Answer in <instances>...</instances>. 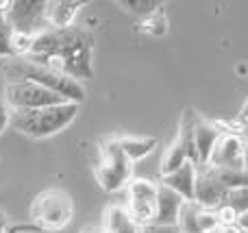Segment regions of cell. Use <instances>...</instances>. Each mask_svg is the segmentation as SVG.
Returning <instances> with one entry per match:
<instances>
[{"label":"cell","mask_w":248,"mask_h":233,"mask_svg":"<svg viewBox=\"0 0 248 233\" xmlns=\"http://www.w3.org/2000/svg\"><path fill=\"white\" fill-rule=\"evenodd\" d=\"M92 50L94 37L90 31L68 26V29H46L35 35L26 59L48 65L72 78H92Z\"/></svg>","instance_id":"1"},{"label":"cell","mask_w":248,"mask_h":233,"mask_svg":"<svg viewBox=\"0 0 248 233\" xmlns=\"http://www.w3.org/2000/svg\"><path fill=\"white\" fill-rule=\"evenodd\" d=\"M4 77H7V83L33 81V83H37V85L46 87V90L55 92V94L63 96L68 103L81 105L87 96L81 81L68 77V74L57 72V70L48 68V65L35 63V61L26 59V57H13V59H9L7 63H4Z\"/></svg>","instance_id":"2"},{"label":"cell","mask_w":248,"mask_h":233,"mask_svg":"<svg viewBox=\"0 0 248 233\" xmlns=\"http://www.w3.org/2000/svg\"><path fill=\"white\" fill-rule=\"evenodd\" d=\"M81 105L61 103L44 109H11V126L33 140L52 138L74 122Z\"/></svg>","instance_id":"3"},{"label":"cell","mask_w":248,"mask_h":233,"mask_svg":"<svg viewBox=\"0 0 248 233\" xmlns=\"http://www.w3.org/2000/svg\"><path fill=\"white\" fill-rule=\"evenodd\" d=\"M94 174L98 186L105 192H118L128 186L133 179V161L124 155L118 138H109L100 144L98 161L94 166Z\"/></svg>","instance_id":"4"},{"label":"cell","mask_w":248,"mask_h":233,"mask_svg":"<svg viewBox=\"0 0 248 233\" xmlns=\"http://www.w3.org/2000/svg\"><path fill=\"white\" fill-rule=\"evenodd\" d=\"M74 216L72 196L63 190H46L35 196L31 205V220L44 231H59Z\"/></svg>","instance_id":"5"},{"label":"cell","mask_w":248,"mask_h":233,"mask_svg":"<svg viewBox=\"0 0 248 233\" xmlns=\"http://www.w3.org/2000/svg\"><path fill=\"white\" fill-rule=\"evenodd\" d=\"M4 103L9 109H44L68 100L33 81H11L4 85Z\"/></svg>","instance_id":"6"},{"label":"cell","mask_w":248,"mask_h":233,"mask_svg":"<svg viewBox=\"0 0 248 233\" xmlns=\"http://www.w3.org/2000/svg\"><path fill=\"white\" fill-rule=\"evenodd\" d=\"M48 0H13L7 7V17L11 20L16 33L37 35L50 29L46 22Z\"/></svg>","instance_id":"7"},{"label":"cell","mask_w":248,"mask_h":233,"mask_svg":"<svg viewBox=\"0 0 248 233\" xmlns=\"http://www.w3.org/2000/svg\"><path fill=\"white\" fill-rule=\"evenodd\" d=\"M157 192L159 183H153L148 179H131L128 183V214L140 227H148L155 222Z\"/></svg>","instance_id":"8"},{"label":"cell","mask_w":248,"mask_h":233,"mask_svg":"<svg viewBox=\"0 0 248 233\" xmlns=\"http://www.w3.org/2000/svg\"><path fill=\"white\" fill-rule=\"evenodd\" d=\"M207 166L211 168H246V142L242 138V131H222Z\"/></svg>","instance_id":"9"},{"label":"cell","mask_w":248,"mask_h":233,"mask_svg":"<svg viewBox=\"0 0 248 233\" xmlns=\"http://www.w3.org/2000/svg\"><path fill=\"white\" fill-rule=\"evenodd\" d=\"M227 187L222 186L218 172L211 166H198L196 177V190H194V201L205 209H218L227 199Z\"/></svg>","instance_id":"10"},{"label":"cell","mask_w":248,"mask_h":233,"mask_svg":"<svg viewBox=\"0 0 248 233\" xmlns=\"http://www.w3.org/2000/svg\"><path fill=\"white\" fill-rule=\"evenodd\" d=\"M218 225L220 222L216 209L201 207L196 201H185L179 214V222H176L181 233H211Z\"/></svg>","instance_id":"11"},{"label":"cell","mask_w":248,"mask_h":233,"mask_svg":"<svg viewBox=\"0 0 248 233\" xmlns=\"http://www.w3.org/2000/svg\"><path fill=\"white\" fill-rule=\"evenodd\" d=\"M185 199L181 194H176L174 190L161 186L159 183V192H157V214H155V222L157 227H174L179 222V214L183 207Z\"/></svg>","instance_id":"12"},{"label":"cell","mask_w":248,"mask_h":233,"mask_svg":"<svg viewBox=\"0 0 248 233\" xmlns=\"http://www.w3.org/2000/svg\"><path fill=\"white\" fill-rule=\"evenodd\" d=\"M196 177H198V166L194 161H185L179 170L161 177V186L174 190L176 194H181L185 201H194V190H196Z\"/></svg>","instance_id":"13"},{"label":"cell","mask_w":248,"mask_h":233,"mask_svg":"<svg viewBox=\"0 0 248 233\" xmlns=\"http://www.w3.org/2000/svg\"><path fill=\"white\" fill-rule=\"evenodd\" d=\"M222 131H220L218 122H209L198 118L196 129H194V146H196V155H198V166H207L209 164L211 151H214L216 142L220 140Z\"/></svg>","instance_id":"14"},{"label":"cell","mask_w":248,"mask_h":233,"mask_svg":"<svg viewBox=\"0 0 248 233\" xmlns=\"http://www.w3.org/2000/svg\"><path fill=\"white\" fill-rule=\"evenodd\" d=\"M87 2H70V0H48L46 9V22L50 29H68L72 26L74 17H77L78 9H83Z\"/></svg>","instance_id":"15"},{"label":"cell","mask_w":248,"mask_h":233,"mask_svg":"<svg viewBox=\"0 0 248 233\" xmlns=\"http://www.w3.org/2000/svg\"><path fill=\"white\" fill-rule=\"evenodd\" d=\"M105 233H144V227H140L133 216L128 214V207L122 205H109L103 218Z\"/></svg>","instance_id":"16"},{"label":"cell","mask_w":248,"mask_h":233,"mask_svg":"<svg viewBox=\"0 0 248 233\" xmlns=\"http://www.w3.org/2000/svg\"><path fill=\"white\" fill-rule=\"evenodd\" d=\"M118 142H120V148L124 151V155L133 164L148 157L159 144L157 138H137V135H124V138H118Z\"/></svg>","instance_id":"17"},{"label":"cell","mask_w":248,"mask_h":233,"mask_svg":"<svg viewBox=\"0 0 248 233\" xmlns=\"http://www.w3.org/2000/svg\"><path fill=\"white\" fill-rule=\"evenodd\" d=\"M185 161H189L187 159V153H185V148L174 140V142L166 148V153H163V157H161V168H159V170H161V177H166V174L179 170Z\"/></svg>","instance_id":"18"},{"label":"cell","mask_w":248,"mask_h":233,"mask_svg":"<svg viewBox=\"0 0 248 233\" xmlns=\"http://www.w3.org/2000/svg\"><path fill=\"white\" fill-rule=\"evenodd\" d=\"M13 39H16V29L7 17V13H0V59H13L16 57Z\"/></svg>","instance_id":"19"},{"label":"cell","mask_w":248,"mask_h":233,"mask_svg":"<svg viewBox=\"0 0 248 233\" xmlns=\"http://www.w3.org/2000/svg\"><path fill=\"white\" fill-rule=\"evenodd\" d=\"M227 190L248 187V166L246 168H214Z\"/></svg>","instance_id":"20"},{"label":"cell","mask_w":248,"mask_h":233,"mask_svg":"<svg viewBox=\"0 0 248 233\" xmlns=\"http://www.w3.org/2000/svg\"><path fill=\"white\" fill-rule=\"evenodd\" d=\"M227 207H231L233 212L237 214V218L242 216V214L248 212V187H237V190H229L227 192V199H224V203Z\"/></svg>","instance_id":"21"},{"label":"cell","mask_w":248,"mask_h":233,"mask_svg":"<svg viewBox=\"0 0 248 233\" xmlns=\"http://www.w3.org/2000/svg\"><path fill=\"white\" fill-rule=\"evenodd\" d=\"M141 31L150 35H166L168 33V20L163 9H157L155 13H150L148 17H144V24H141Z\"/></svg>","instance_id":"22"},{"label":"cell","mask_w":248,"mask_h":233,"mask_svg":"<svg viewBox=\"0 0 248 233\" xmlns=\"http://www.w3.org/2000/svg\"><path fill=\"white\" fill-rule=\"evenodd\" d=\"M122 7H128V11L135 13V16L148 17L150 13H155L157 9H161L163 4L159 0H122Z\"/></svg>","instance_id":"23"},{"label":"cell","mask_w":248,"mask_h":233,"mask_svg":"<svg viewBox=\"0 0 248 233\" xmlns=\"http://www.w3.org/2000/svg\"><path fill=\"white\" fill-rule=\"evenodd\" d=\"M216 216H218L220 225H237V214L231 207H227V205H220L216 209Z\"/></svg>","instance_id":"24"},{"label":"cell","mask_w":248,"mask_h":233,"mask_svg":"<svg viewBox=\"0 0 248 233\" xmlns=\"http://www.w3.org/2000/svg\"><path fill=\"white\" fill-rule=\"evenodd\" d=\"M7 126H11V109H9V105L4 100H0V135H2V131Z\"/></svg>","instance_id":"25"},{"label":"cell","mask_w":248,"mask_h":233,"mask_svg":"<svg viewBox=\"0 0 248 233\" xmlns=\"http://www.w3.org/2000/svg\"><path fill=\"white\" fill-rule=\"evenodd\" d=\"M211 233H244L237 225H218Z\"/></svg>","instance_id":"26"},{"label":"cell","mask_w":248,"mask_h":233,"mask_svg":"<svg viewBox=\"0 0 248 233\" xmlns=\"http://www.w3.org/2000/svg\"><path fill=\"white\" fill-rule=\"evenodd\" d=\"M237 227H240L242 231H248V212L242 214V216L237 218Z\"/></svg>","instance_id":"27"},{"label":"cell","mask_w":248,"mask_h":233,"mask_svg":"<svg viewBox=\"0 0 248 233\" xmlns=\"http://www.w3.org/2000/svg\"><path fill=\"white\" fill-rule=\"evenodd\" d=\"M242 138H244V142H246V161H248V122L242 126Z\"/></svg>","instance_id":"28"},{"label":"cell","mask_w":248,"mask_h":233,"mask_svg":"<svg viewBox=\"0 0 248 233\" xmlns=\"http://www.w3.org/2000/svg\"><path fill=\"white\" fill-rule=\"evenodd\" d=\"M242 122H244V124H246V122H248V100H246V103H244V107H242Z\"/></svg>","instance_id":"29"},{"label":"cell","mask_w":248,"mask_h":233,"mask_svg":"<svg viewBox=\"0 0 248 233\" xmlns=\"http://www.w3.org/2000/svg\"><path fill=\"white\" fill-rule=\"evenodd\" d=\"M7 7H9V2H7V0H0V13H4V11H7Z\"/></svg>","instance_id":"30"},{"label":"cell","mask_w":248,"mask_h":233,"mask_svg":"<svg viewBox=\"0 0 248 233\" xmlns=\"http://www.w3.org/2000/svg\"><path fill=\"white\" fill-rule=\"evenodd\" d=\"M4 225H7V222H4V216H2V212H0V233H4Z\"/></svg>","instance_id":"31"},{"label":"cell","mask_w":248,"mask_h":233,"mask_svg":"<svg viewBox=\"0 0 248 233\" xmlns=\"http://www.w3.org/2000/svg\"><path fill=\"white\" fill-rule=\"evenodd\" d=\"M83 233H100V231H94V229H87V231H83Z\"/></svg>","instance_id":"32"},{"label":"cell","mask_w":248,"mask_h":233,"mask_svg":"<svg viewBox=\"0 0 248 233\" xmlns=\"http://www.w3.org/2000/svg\"><path fill=\"white\" fill-rule=\"evenodd\" d=\"M100 233H105V231H100Z\"/></svg>","instance_id":"33"}]
</instances>
